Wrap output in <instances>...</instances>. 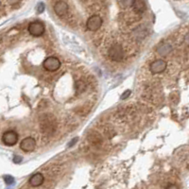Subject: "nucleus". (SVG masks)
Instances as JSON below:
<instances>
[{
    "label": "nucleus",
    "instance_id": "nucleus-20",
    "mask_svg": "<svg viewBox=\"0 0 189 189\" xmlns=\"http://www.w3.org/2000/svg\"><path fill=\"white\" fill-rule=\"evenodd\" d=\"M21 161H22V157L21 156H15L13 158V162L14 163H20Z\"/></svg>",
    "mask_w": 189,
    "mask_h": 189
},
{
    "label": "nucleus",
    "instance_id": "nucleus-22",
    "mask_svg": "<svg viewBox=\"0 0 189 189\" xmlns=\"http://www.w3.org/2000/svg\"><path fill=\"white\" fill-rule=\"evenodd\" d=\"M166 189H179V187H178L176 184H170V185L167 186Z\"/></svg>",
    "mask_w": 189,
    "mask_h": 189
},
{
    "label": "nucleus",
    "instance_id": "nucleus-13",
    "mask_svg": "<svg viewBox=\"0 0 189 189\" xmlns=\"http://www.w3.org/2000/svg\"><path fill=\"white\" fill-rule=\"evenodd\" d=\"M44 181V177L42 173H36L33 176L30 177L29 179V184L33 187H37L40 186L43 183Z\"/></svg>",
    "mask_w": 189,
    "mask_h": 189
},
{
    "label": "nucleus",
    "instance_id": "nucleus-17",
    "mask_svg": "<svg viewBox=\"0 0 189 189\" xmlns=\"http://www.w3.org/2000/svg\"><path fill=\"white\" fill-rule=\"evenodd\" d=\"M43 11H44V4L41 2V3L37 6V12H38V13H42Z\"/></svg>",
    "mask_w": 189,
    "mask_h": 189
},
{
    "label": "nucleus",
    "instance_id": "nucleus-6",
    "mask_svg": "<svg viewBox=\"0 0 189 189\" xmlns=\"http://www.w3.org/2000/svg\"><path fill=\"white\" fill-rule=\"evenodd\" d=\"M28 31L29 32L30 35H32L34 37H40L45 31L44 24L41 21H33L28 24Z\"/></svg>",
    "mask_w": 189,
    "mask_h": 189
},
{
    "label": "nucleus",
    "instance_id": "nucleus-18",
    "mask_svg": "<svg viewBox=\"0 0 189 189\" xmlns=\"http://www.w3.org/2000/svg\"><path fill=\"white\" fill-rule=\"evenodd\" d=\"M130 93H131V92H130V90H127V91H126V92H125V93H124V94H122L121 99H122L123 100H127V99H128V98H129V97L130 96Z\"/></svg>",
    "mask_w": 189,
    "mask_h": 189
},
{
    "label": "nucleus",
    "instance_id": "nucleus-7",
    "mask_svg": "<svg viewBox=\"0 0 189 189\" xmlns=\"http://www.w3.org/2000/svg\"><path fill=\"white\" fill-rule=\"evenodd\" d=\"M43 66L45 70L49 71V72H55L57 71L60 67H61V62L58 58L50 56L49 58H46L43 63Z\"/></svg>",
    "mask_w": 189,
    "mask_h": 189
},
{
    "label": "nucleus",
    "instance_id": "nucleus-8",
    "mask_svg": "<svg viewBox=\"0 0 189 189\" xmlns=\"http://www.w3.org/2000/svg\"><path fill=\"white\" fill-rule=\"evenodd\" d=\"M2 141L6 146H14L18 141V134L14 130H7L2 135Z\"/></svg>",
    "mask_w": 189,
    "mask_h": 189
},
{
    "label": "nucleus",
    "instance_id": "nucleus-9",
    "mask_svg": "<svg viewBox=\"0 0 189 189\" xmlns=\"http://www.w3.org/2000/svg\"><path fill=\"white\" fill-rule=\"evenodd\" d=\"M166 67H167V64L166 61L157 59L151 64L150 70L152 74H161L166 69Z\"/></svg>",
    "mask_w": 189,
    "mask_h": 189
},
{
    "label": "nucleus",
    "instance_id": "nucleus-2",
    "mask_svg": "<svg viewBox=\"0 0 189 189\" xmlns=\"http://www.w3.org/2000/svg\"><path fill=\"white\" fill-rule=\"evenodd\" d=\"M125 56H126L125 50L120 43H115L109 47L108 57L110 58L111 61L115 62V63H120L125 59Z\"/></svg>",
    "mask_w": 189,
    "mask_h": 189
},
{
    "label": "nucleus",
    "instance_id": "nucleus-15",
    "mask_svg": "<svg viewBox=\"0 0 189 189\" xmlns=\"http://www.w3.org/2000/svg\"><path fill=\"white\" fill-rule=\"evenodd\" d=\"M89 141H91L92 144H97V143H100L101 142V137L100 134H98L97 132H92L89 135Z\"/></svg>",
    "mask_w": 189,
    "mask_h": 189
},
{
    "label": "nucleus",
    "instance_id": "nucleus-4",
    "mask_svg": "<svg viewBox=\"0 0 189 189\" xmlns=\"http://www.w3.org/2000/svg\"><path fill=\"white\" fill-rule=\"evenodd\" d=\"M86 28L91 32H96L100 30L103 25V18L100 15H91L86 21Z\"/></svg>",
    "mask_w": 189,
    "mask_h": 189
},
{
    "label": "nucleus",
    "instance_id": "nucleus-1",
    "mask_svg": "<svg viewBox=\"0 0 189 189\" xmlns=\"http://www.w3.org/2000/svg\"><path fill=\"white\" fill-rule=\"evenodd\" d=\"M40 129L41 131L45 134L49 135L55 131L56 129V119L52 115H44L40 121Z\"/></svg>",
    "mask_w": 189,
    "mask_h": 189
},
{
    "label": "nucleus",
    "instance_id": "nucleus-5",
    "mask_svg": "<svg viewBox=\"0 0 189 189\" xmlns=\"http://www.w3.org/2000/svg\"><path fill=\"white\" fill-rule=\"evenodd\" d=\"M53 9H54L56 15L62 19L68 17L69 13H70L69 5L67 2L64 1V0H57V2L55 3Z\"/></svg>",
    "mask_w": 189,
    "mask_h": 189
},
{
    "label": "nucleus",
    "instance_id": "nucleus-11",
    "mask_svg": "<svg viewBox=\"0 0 189 189\" xmlns=\"http://www.w3.org/2000/svg\"><path fill=\"white\" fill-rule=\"evenodd\" d=\"M20 148L25 152H30V151H34V149L36 148L35 139L32 137H27V138L23 139L20 143Z\"/></svg>",
    "mask_w": 189,
    "mask_h": 189
},
{
    "label": "nucleus",
    "instance_id": "nucleus-16",
    "mask_svg": "<svg viewBox=\"0 0 189 189\" xmlns=\"http://www.w3.org/2000/svg\"><path fill=\"white\" fill-rule=\"evenodd\" d=\"M4 181H5V182H6L8 185H11V184H13V183L14 182L13 177V176H10V175L5 176V177H4Z\"/></svg>",
    "mask_w": 189,
    "mask_h": 189
},
{
    "label": "nucleus",
    "instance_id": "nucleus-10",
    "mask_svg": "<svg viewBox=\"0 0 189 189\" xmlns=\"http://www.w3.org/2000/svg\"><path fill=\"white\" fill-rule=\"evenodd\" d=\"M131 10L138 15H143L147 11V5L145 0H133L131 3Z\"/></svg>",
    "mask_w": 189,
    "mask_h": 189
},
{
    "label": "nucleus",
    "instance_id": "nucleus-19",
    "mask_svg": "<svg viewBox=\"0 0 189 189\" xmlns=\"http://www.w3.org/2000/svg\"><path fill=\"white\" fill-rule=\"evenodd\" d=\"M77 142H78V138H77V137H75V138H74L73 140H71V141L69 142L68 146H69V147H72V146H74V145H75V144L77 143Z\"/></svg>",
    "mask_w": 189,
    "mask_h": 189
},
{
    "label": "nucleus",
    "instance_id": "nucleus-3",
    "mask_svg": "<svg viewBox=\"0 0 189 189\" xmlns=\"http://www.w3.org/2000/svg\"><path fill=\"white\" fill-rule=\"evenodd\" d=\"M25 0H0V17L20 7Z\"/></svg>",
    "mask_w": 189,
    "mask_h": 189
},
{
    "label": "nucleus",
    "instance_id": "nucleus-14",
    "mask_svg": "<svg viewBox=\"0 0 189 189\" xmlns=\"http://www.w3.org/2000/svg\"><path fill=\"white\" fill-rule=\"evenodd\" d=\"M86 89V84L82 79H79L76 82V92L77 94H82Z\"/></svg>",
    "mask_w": 189,
    "mask_h": 189
},
{
    "label": "nucleus",
    "instance_id": "nucleus-21",
    "mask_svg": "<svg viewBox=\"0 0 189 189\" xmlns=\"http://www.w3.org/2000/svg\"><path fill=\"white\" fill-rule=\"evenodd\" d=\"M184 42H185V43H186L187 45H189V32L186 33V35H185V37H184Z\"/></svg>",
    "mask_w": 189,
    "mask_h": 189
},
{
    "label": "nucleus",
    "instance_id": "nucleus-12",
    "mask_svg": "<svg viewBox=\"0 0 189 189\" xmlns=\"http://www.w3.org/2000/svg\"><path fill=\"white\" fill-rule=\"evenodd\" d=\"M157 53L160 56H167L172 51V45L167 42H162L156 49Z\"/></svg>",
    "mask_w": 189,
    "mask_h": 189
}]
</instances>
